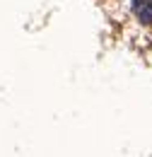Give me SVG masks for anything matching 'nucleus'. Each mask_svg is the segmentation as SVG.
<instances>
[{"instance_id": "1", "label": "nucleus", "mask_w": 152, "mask_h": 157, "mask_svg": "<svg viewBox=\"0 0 152 157\" xmlns=\"http://www.w3.org/2000/svg\"><path fill=\"white\" fill-rule=\"evenodd\" d=\"M135 17L145 24H152V0H133Z\"/></svg>"}]
</instances>
